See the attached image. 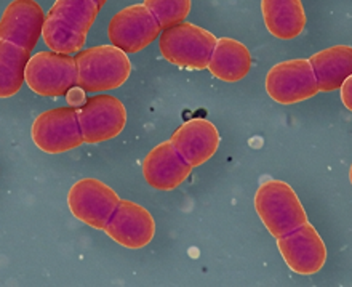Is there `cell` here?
Here are the masks:
<instances>
[{
	"label": "cell",
	"instance_id": "cell-9",
	"mask_svg": "<svg viewBox=\"0 0 352 287\" xmlns=\"http://www.w3.org/2000/svg\"><path fill=\"white\" fill-rule=\"evenodd\" d=\"M32 142L48 154H61L84 143L76 108H55L37 116L32 124Z\"/></svg>",
	"mask_w": 352,
	"mask_h": 287
},
{
	"label": "cell",
	"instance_id": "cell-18",
	"mask_svg": "<svg viewBox=\"0 0 352 287\" xmlns=\"http://www.w3.org/2000/svg\"><path fill=\"white\" fill-rule=\"evenodd\" d=\"M319 90L330 94L340 90L343 82L352 74V47L333 45L314 53L309 58Z\"/></svg>",
	"mask_w": 352,
	"mask_h": 287
},
{
	"label": "cell",
	"instance_id": "cell-4",
	"mask_svg": "<svg viewBox=\"0 0 352 287\" xmlns=\"http://www.w3.org/2000/svg\"><path fill=\"white\" fill-rule=\"evenodd\" d=\"M217 41L207 29L183 21L162 29L159 48L162 56L172 65L189 71H202L208 67Z\"/></svg>",
	"mask_w": 352,
	"mask_h": 287
},
{
	"label": "cell",
	"instance_id": "cell-5",
	"mask_svg": "<svg viewBox=\"0 0 352 287\" xmlns=\"http://www.w3.org/2000/svg\"><path fill=\"white\" fill-rule=\"evenodd\" d=\"M26 84L36 95L65 96L77 85L76 58L56 52L36 53L26 66Z\"/></svg>",
	"mask_w": 352,
	"mask_h": 287
},
{
	"label": "cell",
	"instance_id": "cell-6",
	"mask_svg": "<svg viewBox=\"0 0 352 287\" xmlns=\"http://www.w3.org/2000/svg\"><path fill=\"white\" fill-rule=\"evenodd\" d=\"M266 92L278 105H296L319 94L309 60L295 58L274 65L266 74Z\"/></svg>",
	"mask_w": 352,
	"mask_h": 287
},
{
	"label": "cell",
	"instance_id": "cell-19",
	"mask_svg": "<svg viewBox=\"0 0 352 287\" xmlns=\"http://www.w3.org/2000/svg\"><path fill=\"white\" fill-rule=\"evenodd\" d=\"M31 52L0 39V98H10L21 90Z\"/></svg>",
	"mask_w": 352,
	"mask_h": 287
},
{
	"label": "cell",
	"instance_id": "cell-12",
	"mask_svg": "<svg viewBox=\"0 0 352 287\" xmlns=\"http://www.w3.org/2000/svg\"><path fill=\"white\" fill-rule=\"evenodd\" d=\"M104 231L122 247L143 249L154 240L155 220L148 209L129 199H120Z\"/></svg>",
	"mask_w": 352,
	"mask_h": 287
},
{
	"label": "cell",
	"instance_id": "cell-13",
	"mask_svg": "<svg viewBox=\"0 0 352 287\" xmlns=\"http://www.w3.org/2000/svg\"><path fill=\"white\" fill-rule=\"evenodd\" d=\"M45 13L36 0H13L0 18V39L32 52L42 37Z\"/></svg>",
	"mask_w": 352,
	"mask_h": 287
},
{
	"label": "cell",
	"instance_id": "cell-10",
	"mask_svg": "<svg viewBox=\"0 0 352 287\" xmlns=\"http://www.w3.org/2000/svg\"><path fill=\"white\" fill-rule=\"evenodd\" d=\"M84 143L98 145L116 138L126 125V109L112 95H96L77 109Z\"/></svg>",
	"mask_w": 352,
	"mask_h": 287
},
{
	"label": "cell",
	"instance_id": "cell-1",
	"mask_svg": "<svg viewBox=\"0 0 352 287\" xmlns=\"http://www.w3.org/2000/svg\"><path fill=\"white\" fill-rule=\"evenodd\" d=\"M98 12L95 0H55L43 23V42L52 52L79 53Z\"/></svg>",
	"mask_w": 352,
	"mask_h": 287
},
{
	"label": "cell",
	"instance_id": "cell-21",
	"mask_svg": "<svg viewBox=\"0 0 352 287\" xmlns=\"http://www.w3.org/2000/svg\"><path fill=\"white\" fill-rule=\"evenodd\" d=\"M65 96H66L67 103H69L71 108L79 109V108H82V106H84V105L87 103V94H85V90L82 89V87H79V85L72 87V89H71L69 92H67V94H66Z\"/></svg>",
	"mask_w": 352,
	"mask_h": 287
},
{
	"label": "cell",
	"instance_id": "cell-23",
	"mask_svg": "<svg viewBox=\"0 0 352 287\" xmlns=\"http://www.w3.org/2000/svg\"><path fill=\"white\" fill-rule=\"evenodd\" d=\"M95 2H96V5H98V8H102V7H104V5H106V2H107V0H95Z\"/></svg>",
	"mask_w": 352,
	"mask_h": 287
},
{
	"label": "cell",
	"instance_id": "cell-24",
	"mask_svg": "<svg viewBox=\"0 0 352 287\" xmlns=\"http://www.w3.org/2000/svg\"><path fill=\"white\" fill-rule=\"evenodd\" d=\"M349 180H351V184H352V165H351V170H349Z\"/></svg>",
	"mask_w": 352,
	"mask_h": 287
},
{
	"label": "cell",
	"instance_id": "cell-11",
	"mask_svg": "<svg viewBox=\"0 0 352 287\" xmlns=\"http://www.w3.org/2000/svg\"><path fill=\"white\" fill-rule=\"evenodd\" d=\"M277 247L288 268L296 275L319 273L327 262L325 242L309 222L277 237Z\"/></svg>",
	"mask_w": 352,
	"mask_h": 287
},
{
	"label": "cell",
	"instance_id": "cell-7",
	"mask_svg": "<svg viewBox=\"0 0 352 287\" xmlns=\"http://www.w3.org/2000/svg\"><path fill=\"white\" fill-rule=\"evenodd\" d=\"M162 28L144 3L125 7L112 17L107 26V36L112 45L122 52L138 53L157 41Z\"/></svg>",
	"mask_w": 352,
	"mask_h": 287
},
{
	"label": "cell",
	"instance_id": "cell-3",
	"mask_svg": "<svg viewBox=\"0 0 352 287\" xmlns=\"http://www.w3.org/2000/svg\"><path fill=\"white\" fill-rule=\"evenodd\" d=\"M255 211L263 225L276 237L290 233L307 222L300 198L282 180H266L255 194Z\"/></svg>",
	"mask_w": 352,
	"mask_h": 287
},
{
	"label": "cell",
	"instance_id": "cell-17",
	"mask_svg": "<svg viewBox=\"0 0 352 287\" xmlns=\"http://www.w3.org/2000/svg\"><path fill=\"white\" fill-rule=\"evenodd\" d=\"M252 65V53L242 42L221 37L213 48L207 70L223 82H239L248 76Z\"/></svg>",
	"mask_w": 352,
	"mask_h": 287
},
{
	"label": "cell",
	"instance_id": "cell-15",
	"mask_svg": "<svg viewBox=\"0 0 352 287\" xmlns=\"http://www.w3.org/2000/svg\"><path fill=\"white\" fill-rule=\"evenodd\" d=\"M170 142L178 149V153L190 164V167H199L210 160L219 148V132L217 125L207 119H190L175 130Z\"/></svg>",
	"mask_w": 352,
	"mask_h": 287
},
{
	"label": "cell",
	"instance_id": "cell-16",
	"mask_svg": "<svg viewBox=\"0 0 352 287\" xmlns=\"http://www.w3.org/2000/svg\"><path fill=\"white\" fill-rule=\"evenodd\" d=\"M266 29L276 39L292 41L305 32L307 18L301 0H261Z\"/></svg>",
	"mask_w": 352,
	"mask_h": 287
},
{
	"label": "cell",
	"instance_id": "cell-14",
	"mask_svg": "<svg viewBox=\"0 0 352 287\" xmlns=\"http://www.w3.org/2000/svg\"><path fill=\"white\" fill-rule=\"evenodd\" d=\"M192 167L178 153L173 143L164 142L146 154L143 175L146 183L157 191H172L189 178Z\"/></svg>",
	"mask_w": 352,
	"mask_h": 287
},
{
	"label": "cell",
	"instance_id": "cell-2",
	"mask_svg": "<svg viewBox=\"0 0 352 287\" xmlns=\"http://www.w3.org/2000/svg\"><path fill=\"white\" fill-rule=\"evenodd\" d=\"M74 58L77 85L91 94L119 89L131 74L129 55L112 43L80 50Z\"/></svg>",
	"mask_w": 352,
	"mask_h": 287
},
{
	"label": "cell",
	"instance_id": "cell-22",
	"mask_svg": "<svg viewBox=\"0 0 352 287\" xmlns=\"http://www.w3.org/2000/svg\"><path fill=\"white\" fill-rule=\"evenodd\" d=\"M340 94L343 105L352 113V74L343 82V85L340 87Z\"/></svg>",
	"mask_w": 352,
	"mask_h": 287
},
{
	"label": "cell",
	"instance_id": "cell-20",
	"mask_svg": "<svg viewBox=\"0 0 352 287\" xmlns=\"http://www.w3.org/2000/svg\"><path fill=\"white\" fill-rule=\"evenodd\" d=\"M144 5L157 19L160 28L167 29L183 23L190 13V0H144Z\"/></svg>",
	"mask_w": 352,
	"mask_h": 287
},
{
	"label": "cell",
	"instance_id": "cell-8",
	"mask_svg": "<svg viewBox=\"0 0 352 287\" xmlns=\"http://www.w3.org/2000/svg\"><path fill=\"white\" fill-rule=\"evenodd\" d=\"M119 202V194L96 178L79 180L67 194L72 215L95 230H104Z\"/></svg>",
	"mask_w": 352,
	"mask_h": 287
}]
</instances>
